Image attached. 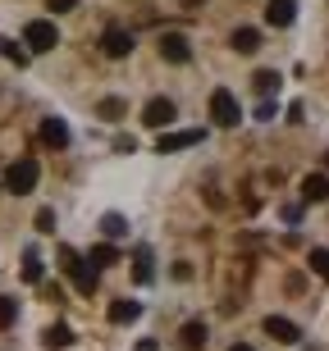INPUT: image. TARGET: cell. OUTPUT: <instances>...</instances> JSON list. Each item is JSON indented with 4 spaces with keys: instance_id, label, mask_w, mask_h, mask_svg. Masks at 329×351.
<instances>
[{
    "instance_id": "cell-20",
    "label": "cell",
    "mask_w": 329,
    "mask_h": 351,
    "mask_svg": "<svg viewBox=\"0 0 329 351\" xmlns=\"http://www.w3.org/2000/svg\"><path fill=\"white\" fill-rule=\"evenodd\" d=\"M101 233H106V237H124V233H128L124 215H106V219H101Z\"/></svg>"
},
{
    "instance_id": "cell-23",
    "label": "cell",
    "mask_w": 329,
    "mask_h": 351,
    "mask_svg": "<svg viewBox=\"0 0 329 351\" xmlns=\"http://www.w3.org/2000/svg\"><path fill=\"white\" fill-rule=\"evenodd\" d=\"M0 55H5V60H14V64H27V51H23V46H14L10 37H0Z\"/></svg>"
},
{
    "instance_id": "cell-22",
    "label": "cell",
    "mask_w": 329,
    "mask_h": 351,
    "mask_svg": "<svg viewBox=\"0 0 329 351\" xmlns=\"http://www.w3.org/2000/svg\"><path fill=\"white\" fill-rule=\"evenodd\" d=\"M306 261H311V269H316L320 278H325V283H329V251H325V247H316V251H311V256H306Z\"/></svg>"
},
{
    "instance_id": "cell-5",
    "label": "cell",
    "mask_w": 329,
    "mask_h": 351,
    "mask_svg": "<svg viewBox=\"0 0 329 351\" xmlns=\"http://www.w3.org/2000/svg\"><path fill=\"white\" fill-rule=\"evenodd\" d=\"M174 119H179V110H174L170 96H156V101H146V110H142V123H146V128H170Z\"/></svg>"
},
{
    "instance_id": "cell-2",
    "label": "cell",
    "mask_w": 329,
    "mask_h": 351,
    "mask_svg": "<svg viewBox=\"0 0 329 351\" xmlns=\"http://www.w3.org/2000/svg\"><path fill=\"white\" fill-rule=\"evenodd\" d=\"M37 178H41V165L32 156H23V160H14L10 169H5V192L23 196V192H32V187H37Z\"/></svg>"
},
{
    "instance_id": "cell-19",
    "label": "cell",
    "mask_w": 329,
    "mask_h": 351,
    "mask_svg": "<svg viewBox=\"0 0 329 351\" xmlns=\"http://www.w3.org/2000/svg\"><path fill=\"white\" fill-rule=\"evenodd\" d=\"M179 338H183V347H192V351H197L201 342H206V324H201V319H192V324H183V328H179Z\"/></svg>"
},
{
    "instance_id": "cell-6",
    "label": "cell",
    "mask_w": 329,
    "mask_h": 351,
    "mask_svg": "<svg viewBox=\"0 0 329 351\" xmlns=\"http://www.w3.org/2000/svg\"><path fill=\"white\" fill-rule=\"evenodd\" d=\"M160 60H170V64H188L192 60V46H188L183 32H160Z\"/></svg>"
},
{
    "instance_id": "cell-16",
    "label": "cell",
    "mask_w": 329,
    "mask_h": 351,
    "mask_svg": "<svg viewBox=\"0 0 329 351\" xmlns=\"http://www.w3.org/2000/svg\"><path fill=\"white\" fill-rule=\"evenodd\" d=\"M251 82H256V96H265V101H270V96L279 91V82H284V78H279L275 69H261V73H256Z\"/></svg>"
},
{
    "instance_id": "cell-10",
    "label": "cell",
    "mask_w": 329,
    "mask_h": 351,
    "mask_svg": "<svg viewBox=\"0 0 329 351\" xmlns=\"http://www.w3.org/2000/svg\"><path fill=\"white\" fill-rule=\"evenodd\" d=\"M293 19H297V5H293V0H270V5H265V23L270 27H288Z\"/></svg>"
},
{
    "instance_id": "cell-11",
    "label": "cell",
    "mask_w": 329,
    "mask_h": 351,
    "mask_svg": "<svg viewBox=\"0 0 329 351\" xmlns=\"http://www.w3.org/2000/svg\"><path fill=\"white\" fill-rule=\"evenodd\" d=\"M265 333H270L275 342H288V347L302 338V333H297V324H293V319H284V315H270V319H265Z\"/></svg>"
},
{
    "instance_id": "cell-14",
    "label": "cell",
    "mask_w": 329,
    "mask_h": 351,
    "mask_svg": "<svg viewBox=\"0 0 329 351\" xmlns=\"http://www.w3.org/2000/svg\"><path fill=\"white\" fill-rule=\"evenodd\" d=\"M142 315V301H115L110 306V324H133Z\"/></svg>"
},
{
    "instance_id": "cell-17",
    "label": "cell",
    "mask_w": 329,
    "mask_h": 351,
    "mask_svg": "<svg viewBox=\"0 0 329 351\" xmlns=\"http://www.w3.org/2000/svg\"><path fill=\"white\" fill-rule=\"evenodd\" d=\"M115 261H119V251L110 247V242H101V247L87 251V265H92V269H106V265H115Z\"/></svg>"
},
{
    "instance_id": "cell-30",
    "label": "cell",
    "mask_w": 329,
    "mask_h": 351,
    "mask_svg": "<svg viewBox=\"0 0 329 351\" xmlns=\"http://www.w3.org/2000/svg\"><path fill=\"white\" fill-rule=\"evenodd\" d=\"M325 165H329V156H325Z\"/></svg>"
},
{
    "instance_id": "cell-26",
    "label": "cell",
    "mask_w": 329,
    "mask_h": 351,
    "mask_svg": "<svg viewBox=\"0 0 329 351\" xmlns=\"http://www.w3.org/2000/svg\"><path fill=\"white\" fill-rule=\"evenodd\" d=\"M46 10L51 14H69V10H78V0H46Z\"/></svg>"
},
{
    "instance_id": "cell-15",
    "label": "cell",
    "mask_w": 329,
    "mask_h": 351,
    "mask_svg": "<svg viewBox=\"0 0 329 351\" xmlns=\"http://www.w3.org/2000/svg\"><path fill=\"white\" fill-rule=\"evenodd\" d=\"M256 46H261V32H256V27H238L234 32V51L238 55H251Z\"/></svg>"
},
{
    "instance_id": "cell-13",
    "label": "cell",
    "mask_w": 329,
    "mask_h": 351,
    "mask_svg": "<svg viewBox=\"0 0 329 351\" xmlns=\"http://www.w3.org/2000/svg\"><path fill=\"white\" fill-rule=\"evenodd\" d=\"M156 278V269H151V247H137V256H133V283H151Z\"/></svg>"
},
{
    "instance_id": "cell-25",
    "label": "cell",
    "mask_w": 329,
    "mask_h": 351,
    "mask_svg": "<svg viewBox=\"0 0 329 351\" xmlns=\"http://www.w3.org/2000/svg\"><path fill=\"white\" fill-rule=\"evenodd\" d=\"M124 114V101H119V96H106V101H101V119H119Z\"/></svg>"
},
{
    "instance_id": "cell-21",
    "label": "cell",
    "mask_w": 329,
    "mask_h": 351,
    "mask_svg": "<svg viewBox=\"0 0 329 351\" xmlns=\"http://www.w3.org/2000/svg\"><path fill=\"white\" fill-rule=\"evenodd\" d=\"M23 283H41V261H37V251H27V256H23Z\"/></svg>"
},
{
    "instance_id": "cell-4",
    "label": "cell",
    "mask_w": 329,
    "mask_h": 351,
    "mask_svg": "<svg viewBox=\"0 0 329 351\" xmlns=\"http://www.w3.org/2000/svg\"><path fill=\"white\" fill-rule=\"evenodd\" d=\"M23 46L32 55H46V51H55V46H60V32H55L51 19H32V23L23 27Z\"/></svg>"
},
{
    "instance_id": "cell-9",
    "label": "cell",
    "mask_w": 329,
    "mask_h": 351,
    "mask_svg": "<svg viewBox=\"0 0 329 351\" xmlns=\"http://www.w3.org/2000/svg\"><path fill=\"white\" fill-rule=\"evenodd\" d=\"M201 137H206L201 128H192V132H165V137L156 142V151H160V156H170V151H183V146H197Z\"/></svg>"
},
{
    "instance_id": "cell-12",
    "label": "cell",
    "mask_w": 329,
    "mask_h": 351,
    "mask_svg": "<svg viewBox=\"0 0 329 351\" xmlns=\"http://www.w3.org/2000/svg\"><path fill=\"white\" fill-rule=\"evenodd\" d=\"M325 196H329V178H325V173H306L302 201H311V206H316V201H325Z\"/></svg>"
},
{
    "instance_id": "cell-7",
    "label": "cell",
    "mask_w": 329,
    "mask_h": 351,
    "mask_svg": "<svg viewBox=\"0 0 329 351\" xmlns=\"http://www.w3.org/2000/svg\"><path fill=\"white\" fill-rule=\"evenodd\" d=\"M41 146H51V151H65L69 146V123L65 119H41Z\"/></svg>"
},
{
    "instance_id": "cell-18",
    "label": "cell",
    "mask_w": 329,
    "mask_h": 351,
    "mask_svg": "<svg viewBox=\"0 0 329 351\" xmlns=\"http://www.w3.org/2000/svg\"><path fill=\"white\" fill-rule=\"evenodd\" d=\"M69 342H73V328H69V324H51V328H46V347H51V351H65Z\"/></svg>"
},
{
    "instance_id": "cell-3",
    "label": "cell",
    "mask_w": 329,
    "mask_h": 351,
    "mask_svg": "<svg viewBox=\"0 0 329 351\" xmlns=\"http://www.w3.org/2000/svg\"><path fill=\"white\" fill-rule=\"evenodd\" d=\"M211 119H215V128H238L242 123V105H238L234 91H224V87L211 91Z\"/></svg>"
},
{
    "instance_id": "cell-28",
    "label": "cell",
    "mask_w": 329,
    "mask_h": 351,
    "mask_svg": "<svg viewBox=\"0 0 329 351\" xmlns=\"http://www.w3.org/2000/svg\"><path fill=\"white\" fill-rule=\"evenodd\" d=\"M229 351H251V347H247V342H234V347H229Z\"/></svg>"
},
{
    "instance_id": "cell-8",
    "label": "cell",
    "mask_w": 329,
    "mask_h": 351,
    "mask_svg": "<svg viewBox=\"0 0 329 351\" xmlns=\"http://www.w3.org/2000/svg\"><path fill=\"white\" fill-rule=\"evenodd\" d=\"M101 51H106L110 60H124V55L133 51V37L124 32V27H106V37H101Z\"/></svg>"
},
{
    "instance_id": "cell-24",
    "label": "cell",
    "mask_w": 329,
    "mask_h": 351,
    "mask_svg": "<svg viewBox=\"0 0 329 351\" xmlns=\"http://www.w3.org/2000/svg\"><path fill=\"white\" fill-rule=\"evenodd\" d=\"M14 319H19V301H14V297H0V328H10Z\"/></svg>"
},
{
    "instance_id": "cell-1",
    "label": "cell",
    "mask_w": 329,
    "mask_h": 351,
    "mask_svg": "<svg viewBox=\"0 0 329 351\" xmlns=\"http://www.w3.org/2000/svg\"><path fill=\"white\" fill-rule=\"evenodd\" d=\"M60 269L69 274V283L78 287L82 297H92V292H96V269L87 265V256H78L73 247H60Z\"/></svg>"
},
{
    "instance_id": "cell-27",
    "label": "cell",
    "mask_w": 329,
    "mask_h": 351,
    "mask_svg": "<svg viewBox=\"0 0 329 351\" xmlns=\"http://www.w3.org/2000/svg\"><path fill=\"white\" fill-rule=\"evenodd\" d=\"M37 228H41V233H51V228H55V210H37Z\"/></svg>"
},
{
    "instance_id": "cell-29",
    "label": "cell",
    "mask_w": 329,
    "mask_h": 351,
    "mask_svg": "<svg viewBox=\"0 0 329 351\" xmlns=\"http://www.w3.org/2000/svg\"><path fill=\"white\" fill-rule=\"evenodd\" d=\"M188 5H201V0H188Z\"/></svg>"
}]
</instances>
